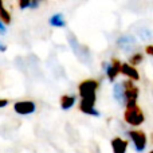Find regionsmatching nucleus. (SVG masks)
I'll list each match as a JSON object with an SVG mask.
<instances>
[{
  "instance_id": "obj_15",
  "label": "nucleus",
  "mask_w": 153,
  "mask_h": 153,
  "mask_svg": "<svg viewBox=\"0 0 153 153\" xmlns=\"http://www.w3.org/2000/svg\"><path fill=\"white\" fill-rule=\"evenodd\" d=\"M144 61V55L141 53H136V54H133L132 56H130V59H129V65L130 66H137V65H140L141 62Z\"/></svg>"
},
{
  "instance_id": "obj_14",
  "label": "nucleus",
  "mask_w": 153,
  "mask_h": 153,
  "mask_svg": "<svg viewBox=\"0 0 153 153\" xmlns=\"http://www.w3.org/2000/svg\"><path fill=\"white\" fill-rule=\"evenodd\" d=\"M0 20L3 22V24H10L11 23V15L3 5V1L0 0Z\"/></svg>"
},
{
  "instance_id": "obj_2",
  "label": "nucleus",
  "mask_w": 153,
  "mask_h": 153,
  "mask_svg": "<svg viewBox=\"0 0 153 153\" xmlns=\"http://www.w3.org/2000/svg\"><path fill=\"white\" fill-rule=\"evenodd\" d=\"M124 118L125 122L129 124L130 126H140L145 121V116H144L143 110H141V108L138 105L126 108V110L124 113Z\"/></svg>"
},
{
  "instance_id": "obj_23",
  "label": "nucleus",
  "mask_w": 153,
  "mask_h": 153,
  "mask_svg": "<svg viewBox=\"0 0 153 153\" xmlns=\"http://www.w3.org/2000/svg\"><path fill=\"white\" fill-rule=\"evenodd\" d=\"M149 153H153V149H152V151H151V152H149Z\"/></svg>"
},
{
  "instance_id": "obj_8",
  "label": "nucleus",
  "mask_w": 153,
  "mask_h": 153,
  "mask_svg": "<svg viewBox=\"0 0 153 153\" xmlns=\"http://www.w3.org/2000/svg\"><path fill=\"white\" fill-rule=\"evenodd\" d=\"M117 46H118L122 51L129 53V51H132L133 47H134V39H133L132 36H129V35H124V36H121L117 40Z\"/></svg>"
},
{
  "instance_id": "obj_4",
  "label": "nucleus",
  "mask_w": 153,
  "mask_h": 153,
  "mask_svg": "<svg viewBox=\"0 0 153 153\" xmlns=\"http://www.w3.org/2000/svg\"><path fill=\"white\" fill-rule=\"evenodd\" d=\"M122 85H124L125 89V97H126V108L129 106H134L137 105V98H138V87L133 83V81L130 79H125L122 81Z\"/></svg>"
},
{
  "instance_id": "obj_1",
  "label": "nucleus",
  "mask_w": 153,
  "mask_h": 153,
  "mask_svg": "<svg viewBox=\"0 0 153 153\" xmlns=\"http://www.w3.org/2000/svg\"><path fill=\"white\" fill-rule=\"evenodd\" d=\"M98 87H100V82L95 81V79H86V81L81 82L78 86V91L79 95H81L82 102H86L89 105L95 106Z\"/></svg>"
},
{
  "instance_id": "obj_16",
  "label": "nucleus",
  "mask_w": 153,
  "mask_h": 153,
  "mask_svg": "<svg viewBox=\"0 0 153 153\" xmlns=\"http://www.w3.org/2000/svg\"><path fill=\"white\" fill-rule=\"evenodd\" d=\"M140 35H141V38L143 39H151L152 38V34H151V31L149 30H141V32H140Z\"/></svg>"
},
{
  "instance_id": "obj_5",
  "label": "nucleus",
  "mask_w": 153,
  "mask_h": 153,
  "mask_svg": "<svg viewBox=\"0 0 153 153\" xmlns=\"http://www.w3.org/2000/svg\"><path fill=\"white\" fill-rule=\"evenodd\" d=\"M121 66H122V63L116 58L111 59L110 63H109V62H103L102 63V69H103V71L106 73V75H108L110 82L116 81L117 75L121 73Z\"/></svg>"
},
{
  "instance_id": "obj_22",
  "label": "nucleus",
  "mask_w": 153,
  "mask_h": 153,
  "mask_svg": "<svg viewBox=\"0 0 153 153\" xmlns=\"http://www.w3.org/2000/svg\"><path fill=\"white\" fill-rule=\"evenodd\" d=\"M5 50H7V46H5L4 43H1V42H0V51H1V53H4Z\"/></svg>"
},
{
  "instance_id": "obj_10",
  "label": "nucleus",
  "mask_w": 153,
  "mask_h": 153,
  "mask_svg": "<svg viewBox=\"0 0 153 153\" xmlns=\"http://www.w3.org/2000/svg\"><path fill=\"white\" fill-rule=\"evenodd\" d=\"M110 144H111V149H113L114 153H126L128 141L122 140L121 137H114Z\"/></svg>"
},
{
  "instance_id": "obj_20",
  "label": "nucleus",
  "mask_w": 153,
  "mask_h": 153,
  "mask_svg": "<svg viewBox=\"0 0 153 153\" xmlns=\"http://www.w3.org/2000/svg\"><path fill=\"white\" fill-rule=\"evenodd\" d=\"M7 105H8V100H0V109L5 108Z\"/></svg>"
},
{
  "instance_id": "obj_13",
  "label": "nucleus",
  "mask_w": 153,
  "mask_h": 153,
  "mask_svg": "<svg viewBox=\"0 0 153 153\" xmlns=\"http://www.w3.org/2000/svg\"><path fill=\"white\" fill-rule=\"evenodd\" d=\"M50 24L53 27H65L66 26V22H65V18L62 13H55L50 18Z\"/></svg>"
},
{
  "instance_id": "obj_7",
  "label": "nucleus",
  "mask_w": 153,
  "mask_h": 153,
  "mask_svg": "<svg viewBox=\"0 0 153 153\" xmlns=\"http://www.w3.org/2000/svg\"><path fill=\"white\" fill-rule=\"evenodd\" d=\"M113 95H114V100H116L120 105L126 108V97H125V89H124L122 82H117V83H114Z\"/></svg>"
},
{
  "instance_id": "obj_21",
  "label": "nucleus",
  "mask_w": 153,
  "mask_h": 153,
  "mask_svg": "<svg viewBox=\"0 0 153 153\" xmlns=\"http://www.w3.org/2000/svg\"><path fill=\"white\" fill-rule=\"evenodd\" d=\"M0 34H5V26L3 24L1 20H0Z\"/></svg>"
},
{
  "instance_id": "obj_6",
  "label": "nucleus",
  "mask_w": 153,
  "mask_h": 153,
  "mask_svg": "<svg viewBox=\"0 0 153 153\" xmlns=\"http://www.w3.org/2000/svg\"><path fill=\"white\" fill-rule=\"evenodd\" d=\"M36 109L35 103L32 101H19L13 105V110L16 111L20 116H28V114H32Z\"/></svg>"
},
{
  "instance_id": "obj_11",
  "label": "nucleus",
  "mask_w": 153,
  "mask_h": 153,
  "mask_svg": "<svg viewBox=\"0 0 153 153\" xmlns=\"http://www.w3.org/2000/svg\"><path fill=\"white\" fill-rule=\"evenodd\" d=\"M76 101V97L74 94H66V95H62L61 97V108L63 110H69L70 108L74 106Z\"/></svg>"
},
{
  "instance_id": "obj_3",
  "label": "nucleus",
  "mask_w": 153,
  "mask_h": 153,
  "mask_svg": "<svg viewBox=\"0 0 153 153\" xmlns=\"http://www.w3.org/2000/svg\"><path fill=\"white\" fill-rule=\"evenodd\" d=\"M126 134H128V137L130 138V141H132L136 152L141 153V152L145 151L146 144H148V138H146V134L143 132V130H137V129L129 130Z\"/></svg>"
},
{
  "instance_id": "obj_12",
  "label": "nucleus",
  "mask_w": 153,
  "mask_h": 153,
  "mask_svg": "<svg viewBox=\"0 0 153 153\" xmlns=\"http://www.w3.org/2000/svg\"><path fill=\"white\" fill-rule=\"evenodd\" d=\"M79 110H81L82 113L89 114V116H93V117H100L101 116L100 111L95 109L94 105H89V103L82 102V101H81V103H79Z\"/></svg>"
},
{
  "instance_id": "obj_17",
  "label": "nucleus",
  "mask_w": 153,
  "mask_h": 153,
  "mask_svg": "<svg viewBox=\"0 0 153 153\" xmlns=\"http://www.w3.org/2000/svg\"><path fill=\"white\" fill-rule=\"evenodd\" d=\"M19 7H20L22 10L30 8V0H20V1H19Z\"/></svg>"
},
{
  "instance_id": "obj_18",
  "label": "nucleus",
  "mask_w": 153,
  "mask_h": 153,
  "mask_svg": "<svg viewBox=\"0 0 153 153\" xmlns=\"http://www.w3.org/2000/svg\"><path fill=\"white\" fill-rule=\"evenodd\" d=\"M145 53L148 54V55L153 56V45H149V46H146V47H145Z\"/></svg>"
},
{
  "instance_id": "obj_19",
  "label": "nucleus",
  "mask_w": 153,
  "mask_h": 153,
  "mask_svg": "<svg viewBox=\"0 0 153 153\" xmlns=\"http://www.w3.org/2000/svg\"><path fill=\"white\" fill-rule=\"evenodd\" d=\"M39 7V1H34V0H30V8H38Z\"/></svg>"
},
{
  "instance_id": "obj_9",
  "label": "nucleus",
  "mask_w": 153,
  "mask_h": 153,
  "mask_svg": "<svg viewBox=\"0 0 153 153\" xmlns=\"http://www.w3.org/2000/svg\"><path fill=\"white\" fill-rule=\"evenodd\" d=\"M121 73L124 75H126L130 81H138V79H140V74H138L137 69H136V67H133V66H130L129 63H122Z\"/></svg>"
}]
</instances>
